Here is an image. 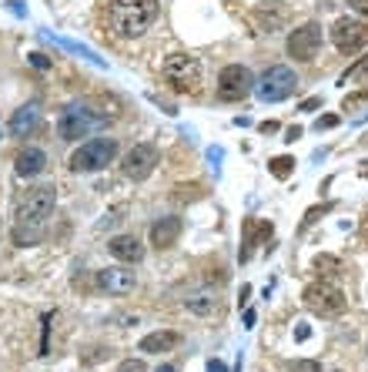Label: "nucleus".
<instances>
[{"label":"nucleus","instance_id":"nucleus-2","mask_svg":"<svg viewBox=\"0 0 368 372\" xmlns=\"http://www.w3.org/2000/svg\"><path fill=\"white\" fill-rule=\"evenodd\" d=\"M157 17V0H118L111 7V27L118 37H141Z\"/></svg>","mask_w":368,"mask_h":372},{"label":"nucleus","instance_id":"nucleus-31","mask_svg":"<svg viewBox=\"0 0 368 372\" xmlns=\"http://www.w3.org/2000/svg\"><path fill=\"white\" fill-rule=\"evenodd\" d=\"M322 108V97H308V101H302V111H315Z\"/></svg>","mask_w":368,"mask_h":372},{"label":"nucleus","instance_id":"nucleus-26","mask_svg":"<svg viewBox=\"0 0 368 372\" xmlns=\"http://www.w3.org/2000/svg\"><path fill=\"white\" fill-rule=\"evenodd\" d=\"M335 124H338L335 114H325V118H318V121H315V128H318V131H328V128H335Z\"/></svg>","mask_w":368,"mask_h":372},{"label":"nucleus","instance_id":"nucleus-22","mask_svg":"<svg viewBox=\"0 0 368 372\" xmlns=\"http://www.w3.org/2000/svg\"><path fill=\"white\" fill-rule=\"evenodd\" d=\"M365 74H368V57H358V61H355L352 67L341 74V84H358Z\"/></svg>","mask_w":368,"mask_h":372},{"label":"nucleus","instance_id":"nucleus-32","mask_svg":"<svg viewBox=\"0 0 368 372\" xmlns=\"http://www.w3.org/2000/svg\"><path fill=\"white\" fill-rule=\"evenodd\" d=\"M298 138H302V128L295 124V128H288V135H285V141H298Z\"/></svg>","mask_w":368,"mask_h":372},{"label":"nucleus","instance_id":"nucleus-20","mask_svg":"<svg viewBox=\"0 0 368 372\" xmlns=\"http://www.w3.org/2000/svg\"><path fill=\"white\" fill-rule=\"evenodd\" d=\"M268 171L275 174L278 181H285V178H292V171H295V158L292 155H278L268 161Z\"/></svg>","mask_w":368,"mask_h":372},{"label":"nucleus","instance_id":"nucleus-29","mask_svg":"<svg viewBox=\"0 0 368 372\" xmlns=\"http://www.w3.org/2000/svg\"><path fill=\"white\" fill-rule=\"evenodd\" d=\"M308 336H311V329H308L305 322H298V329H295V339H298V342H305Z\"/></svg>","mask_w":368,"mask_h":372},{"label":"nucleus","instance_id":"nucleus-35","mask_svg":"<svg viewBox=\"0 0 368 372\" xmlns=\"http://www.w3.org/2000/svg\"><path fill=\"white\" fill-rule=\"evenodd\" d=\"M362 238L368 242V212H365V218H362Z\"/></svg>","mask_w":368,"mask_h":372},{"label":"nucleus","instance_id":"nucleus-24","mask_svg":"<svg viewBox=\"0 0 368 372\" xmlns=\"http://www.w3.org/2000/svg\"><path fill=\"white\" fill-rule=\"evenodd\" d=\"M288 372H322V366H318L315 359H298V362H292Z\"/></svg>","mask_w":368,"mask_h":372},{"label":"nucleus","instance_id":"nucleus-4","mask_svg":"<svg viewBox=\"0 0 368 372\" xmlns=\"http://www.w3.org/2000/svg\"><path fill=\"white\" fill-rule=\"evenodd\" d=\"M118 158V138H91L71 155V171H101Z\"/></svg>","mask_w":368,"mask_h":372},{"label":"nucleus","instance_id":"nucleus-36","mask_svg":"<svg viewBox=\"0 0 368 372\" xmlns=\"http://www.w3.org/2000/svg\"><path fill=\"white\" fill-rule=\"evenodd\" d=\"M154 372H174V366H171V362H164V366H157Z\"/></svg>","mask_w":368,"mask_h":372},{"label":"nucleus","instance_id":"nucleus-25","mask_svg":"<svg viewBox=\"0 0 368 372\" xmlns=\"http://www.w3.org/2000/svg\"><path fill=\"white\" fill-rule=\"evenodd\" d=\"M118 372H148V366L141 359H124L121 366H118Z\"/></svg>","mask_w":368,"mask_h":372},{"label":"nucleus","instance_id":"nucleus-27","mask_svg":"<svg viewBox=\"0 0 368 372\" xmlns=\"http://www.w3.org/2000/svg\"><path fill=\"white\" fill-rule=\"evenodd\" d=\"M348 7H352L355 14H362V17H368V0H348Z\"/></svg>","mask_w":368,"mask_h":372},{"label":"nucleus","instance_id":"nucleus-5","mask_svg":"<svg viewBox=\"0 0 368 372\" xmlns=\"http://www.w3.org/2000/svg\"><path fill=\"white\" fill-rule=\"evenodd\" d=\"M295 88H298V78H295L292 67H285V64H275V67H268L261 81L255 84V91L264 104H275V101H285V97H292Z\"/></svg>","mask_w":368,"mask_h":372},{"label":"nucleus","instance_id":"nucleus-8","mask_svg":"<svg viewBox=\"0 0 368 372\" xmlns=\"http://www.w3.org/2000/svg\"><path fill=\"white\" fill-rule=\"evenodd\" d=\"M157 161H161L157 144L144 141V144H134V148L124 155L121 171H124V178H131V181H144V178H151V171L157 168Z\"/></svg>","mask_w":368,"mask_h":372},{"label":"nucleus","instance_id":"nucleus-23","mask_svg":"<svg viewBox=\"0 0 368 372\" xmlns=\"http://www.w3.org/2000/svg\"><path fill=\"white\" fill-rule=\"evenodd\" d=\"M328 212H332V202H328V205H315V208H308V212H305V218H302V228H298V232H308V228H311V225H315V221H318L322 215H328Z\"/></svg>","mask_w":368,"mask_h":372},{"label":"nucleus","instance_id":"nucleus-12","mask_svg":"<svg viewBox=\"0 0 368 372\" xmlns=\"http://www.w3.org/2000/svg\"><path fill=\"white\" fill-rule=\"evenodd\" d=\"M94 285L108 295H131L138 289V275L131 268H124V265H111V268H101L94 275Z\"/></svg>","mask_w":368,"mask_h":372},{"label":"nucleus","instance_id":"nucleus-34","mask_svg":"<svg viewBox=\"0 0 368 372\" xmlns=\"http://www.w3.org/2000/svg\"><path fill=\"white\" fill-rule=\"evenodd\" d=\"M208 372H225V362H218V359H211V362H208Z\"/></svg>","mask_w":368,"mask_h":372},{"label":"nucleus","instance_id":"nucleus-16","mask_svg":"<svg viewBox=\"0 0 368 372\" xmlns=\"http://www.w3.org/2000/svg\"><path fill=\"white\" fill-rule=\"evenodd\" d=\"M44 168H47V155L41 148H24V151H17V158H14L17 178H37Z\"/></svg>","mask_w":368,"mask_h":372},{"label":"nucleus","instance_id":"nucleus-28","mask_svg":"<svg viewBox=\"0 0 368 372\" xmlns=\"http://www.w3.org/2000/svg\"><path fill=\"white\" fill-rule=\"evenodd\" d=\"M31 64H34V67H41V71H47V67H50V61H47L44 54H31Z\"/></svg>","mask_w":368,"mask_h":372},{"label":"nucleus","instance_id":"nucleus-15","mask_svg":"<svg viewBox=\"0 0 368 372\" xmlns=\"http://www.w3.org/2000/svg\"><path fill=\"white\" fill-rule=\"evenodd\" d=\"M108 252L124 265H138L144 259V245H141L138 235H114L108 242Z\"/></svg>","mask_w":368,"mask_h":372},{"label":"nucleus","instance_id":"nucleus-9","mask_svg":"<svg viewBox=\"0 0 368 372\" xmlns=\"http://www.w3.org/2000/svg\"><path fill=\"white\" fill-rule=\"evenodd\" d=\"M332 44L341 54H355L368 44V24L365 20H352V17H338L332 24Z\"/></svg>","mask_w":368,"mask_h":372},{"label":"nucleus","instance_id":"nucleus-30","mask_svg":"<svg viewBox=\"0 0 368 372\" xmlns=\"http://www.w3.org/2000/svg\"><path fill=\"white\" fill-rule=\"evenodd\" d=\"M365 97H368V91L352 94V97H345V111H348V108H355V104H358V101H365Z\"/></svg>","mask_w":368,"mask_h":372},{"label":"nucleus","instance_id":"nucleus-19","mask_svg":"<svg viewBox=\"0 0 368 372\" xmlns=\"http://www.w3.org/2000/svg\"><path fill=\"white\" fill-rule=\"evenodd\" d=\"M184 309L194 312V315H215L218 309V298L215 292H208V289H201V292H191L184 298Z\"/></svg>","mask_w":368,"mask_h":372},{"label":"nucleus","instance_id":"nucleus-17","mask_svg":"<svg viewBox=\"0 0 368 372\" xmlns=\"http://www.w3.org/2000/svg\"><path fill=\"white\" fill-rule=\"evenodd\" d=\"M37 124H41V111L34 108V104H27V108L14 111V118H10V135H14V138H27V135L37 131Z\"/></svg>","mask_w":368,"mask_h":372},{"label":"nucleus","instance_id":"nucleus-33","mask_svg":"<svg viewBox=\"0 0 368 372\" xmlns=\"http://www.w3.org/2000/svg\"><path fill=\"white\" fill-rule=\"evenodd\" d=\"M275 131H278L275 121H264V124H261V135H275Z\"/></svg>","mask_w":368,"mask_h":372},{"label":"nucleus","instance_id":"nucleus-10","mask_svg":"<svg viewBox=\"0 0 368 372\" xmlns=\"http://www.w3.org/2000/svg\"><path fill=\"white\" fill-rule=\"evenodd\" d=\"M288 57L295 61H315V54H318V47H322V24H302V27H295L288 34Z\"/></svg>","mask_w":368,"mask_h":372},{"label":"nucleus","instance_id":"nucleus-3","mask_svg":"<svg viewBox=\"0 0 368 372\" xmlns=\"http://www.w3.org/2000/svg\"><path fill=\"white\" fill-rule=\"evenodd\" d=\"M161 74H164V81H168L178 94H194L201 88V64H198V57H191V54H184V50L164 57Z\"/></svg>","mask_w":368,"mask_h":372},{"label":"nucleus","instance_id":"nucleus-11","mask_svg":"<svg viewBox=\"0 0 368 372\" xmlns=\"http://www.w3.org/2000/svg\"><path fill=\"white\" fill-rule=\"evenodd\" d=\"M94 124H97V118L91 114V108H87V104H71V108L57 118V135H61L64 141L87 138V135L94 131Z\"/></svg>","mask_w":368,"mask_h":372},{"label":"nucleus","instance_id":"nucleus-14","mask_svg":"<svg viewBox=\"0 0 368 372\" xmlns=\"http://www.w3.org/2000/svg\"><path fill=\"white\" fill-rule=\"evenodd\" d=\"M184 232V221L178 215H168V218H157L151 225V245L157 248V252H164V248L178 245V238H181Z\"/></svg>","mask_w":368,"mask_h":372},{"label":"nucleus","instance_id":"nucleus-37","mask_svg":"<svg viewBox=\"0 0 368 372\" xmlns=\"http://www.w3.org/2000/svg\"><path fill=\"white\" fill-rule=\"evenodd\" d=\"M362 174H365V178H368V168H362Z\"/></svg>","mask_w":368,"mask_h":372},{"label":"nucleus","instance_id":"nucleus-13","mask_svg":"<svg viewBox=\"0 0 368 372\" xmlns=\"http://www.w3.org/2000/svg\"><path fill=\"white\" fill-rule=\"evenodd\" d=\"M275 235V225L268 221V218H245L241 221V262H248L251 259V252L261 245V242H268Z\"/></svg>","mask_w":368,"mask_h":372},{"label":"nucleus","instance_id":"nucleus-7","mask_svg":"<svg viewBox=\"0 0 368 372\" xmlns=\"http://www.w3.org/2000/svg\"><path fill=\"white\" fill-rule=\"evenodd\" d=\"M251 91H255V78L248 67H241V64L221 67V74H218V97L221 101H245Z\"/></svg>","mask_w":368,"mask_h":372},{"label":"nucleus","instance_id":"nucleus-21","mask_svg":"<svg viewBox=\"0 0 368 372\" xmlns=\"http://www.w3.org/2000/svg\"><path fill=\"white\" fill-rule=\"evenodd\" d=\"M315 272H322V275H338V272H341V259L322 252V255H315Z\"/></svg>","mask_w":368,"mask_h":372},{"label":"nucleus","instance_id":"nucleus-18","mask_svg":"<svg viewBox=\"0 0 368 372\" xmlns=\"http://www.w3.org/2000/svg\"><path fill=\"white\" fill-rule=\"evenodd\" d=\"M178 342H181V336L171 332V329H164V332H151V336L141 339V352H171Z\"/></svg>","mask_w":368,"mask_h":372},{"label":"nucleus","instance_id":"nucleus-6","mask_svg":"<svg viewBox=\"0 0 368 372\" xmlns=\"http://www.w3.org/2000/svg\"><path fill=\"white\" fill-rule=\"evenodd\" d=\"M302 302H305L311 312H318V315H341L345 305H348L345 292H341L338 285H332V282H311V285H305Z\"/></svg>","mask_w":368,"mask_h":372},{"label":"nucleus","instance_id":"nucleus-1","mask_svg":"<svg viewBox=\"0 0 368 372\" xmlns=\"http://www.w3.org/2000/svg\"><path fill=\"white\" fill-rule=\"evenodd\" d=\"M54 205H57V188L54 185L27 188V195H24L14 208V228H10L14 245L31 248V245H41V242H44L47 221L54 215Z\"/></svg>","mask_w":368,"mask_h":372}]
</instances>
